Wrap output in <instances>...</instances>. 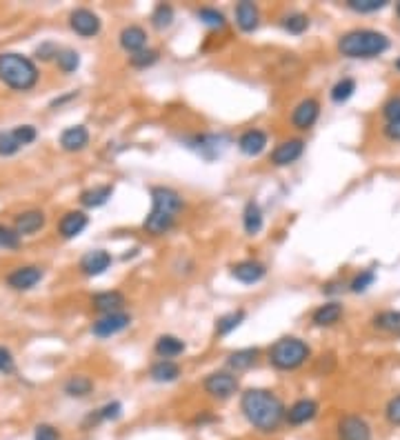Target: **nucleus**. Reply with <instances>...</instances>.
<instances>
[{
	"label": "nucleus",
	"instance_id": "1",
	"mask_svg": "<svg viewBox=\"0 0 400 440\" xmlns=\"http://www.w3.org/2000/svg\"><path fill=\"white\" fill-rule=\"evenodd\" d=\"M240 409L258 432H276L287 413L282 400L269 390H247L240 398Z\"/></svg>",
	"mask_w": 400,
	"mask_h": 440
},
{
	"label": "nucleus",
	"instance_id": "2",
	"mask_svg": "<svg viewBox=\"0 0 400 440\" xmlns=\"http://www.w3.org/2000/svg\"><path fill=\"white\" fill-rule=\"evenodd\" d=\"M183 209V198L172 187H153L151 189V212L145 218V229L153 236L167 234L174 223L178 212Z\"/></svg>",
	"mask_w": 400,
	"mask_h": 440
},
{
	"label": "nucleus",
	"instance_id": "3",
	"mask_svg": "<svg viewBox=\"0 0 400 440\" xmlns=\"http://www.w3.org/2000/svg\"><path fill=\"white\" fill-rule=\"evenodd\" d=\"M389 49V38L376 29H354L340 36L338 51L345 58H376Z\"/></svg>",
	"mask_w": 400,
	"mask_h": 440
},
{
	"label": "nucleus",
	"instance_id": "4",
	"mask_svg": "<svg viewBox=\"0 0 400 440\" xmlns=\"http://www.w3.org/2000/svg\"><path fill=\"white\" fill-rule=\"evenodd\" d=\"M0 81L16 92H27L38 83L36 64L22 54H0Z\"/></svg>",
	"mask_w": 400,
	"mask_h": 440
},
{
	"label": "nucleus",
	"instance_id": "5",
	"mask_svg": "<svg viewBox=\"0 0 400 440\" xmlns=\"http://www.w3.org/2000/svg\"><path fill=\"white\" fill-rule=\"evenodd\" d=\"M309 347L301 338H280L269 349V362L282 371L298 369L309 358Z\"/></svg>",
	"mask_w": 400,
	"mask_h": 440
},
{
	"label": "nucleus",
	"instance_id": "6",
	"mask_svg": "<svg viewBox=\"0 0 400 440\" xmlns=\"http://www.w3.org/2000/svg\"><path fill=\"white\" fill-rule=\"evenodd\" d=\"M202 387L209 396L225 400V398H231L238 392L240 383H238V378L234 376V373H229V371H214L205 378Z\"/></svg>",
	"mask_w": 400,
	"mask_h": 440
},
{
	"label": "nucleus",
	"instance_id": "7",
	"mask_svg": "<svg viewBox=\"0 0 400 440\" xmlns=\"http://www.w3.org/2000/svg\"><path fill=\"white\" fill-rule=\"evenodd\" d=\"M338 440H373V434L363 416L345 413L338 420Z\"/></svg>",
	"mask_w": 400,
	"mask_h": 440
},
{
	"label": "nucleus",
	"instance_id": "8",
	"mask_svg": "<svg viewBox=\"0 0 400 440\" xmlns=\"http://www.w3.org/2000/svg\"><path fill=\"white\" fill-rule=\"evenodd\" d=\"M69 25H71V29L83 38H92L100 32V18L94 14L92 9H85V7L71 11Z\"/></svg>",
	"mask_w": 400,
	"mask_h": 440
},
{
	"label": "nucleus",
	"instance_id": "9",
	"mask_svg": "<svg viewBox=\"0 0 400 440\" xmlns=\"http://www.w3.org/2000/svg\"><path fill=\"white\" fill-rule=\"evenodd\" d=\"M129 322H132V318H129L127 314H123V312L107 314V316H102L100 320L94 322L92 334L98 336V338H109V336L120 334L123 329H127Z\"/></svg>",
	"mask_w": 400,
	"mask_h": 440
},
{
	"label": "nucleus",
	"instance_id": "10",
	"mask_svg": "<svg viewBox=\"0 0 400 440\" xmlns=\"http://www.w3.org/2000/svg\"><path fill=\"white\" fill-rule=\"evenodd\" d=\"M320 116V102L316 98H307L298 102V107L291 114V123L296 129H312Z\"/></svg>",
	"mask_w": 400,
	"mask_h": 440
},
{
	"label": "nucleus",
	"instance_id": "11",
	"mask_svg": "<svg viewBox=\"0 0 400 440\" xmlns=\"http://www.w3.org/2000/svg\"><path fill=\"white\" fill-rule=\"evenodd\" d=\"M43 269L41 267H18L16 271H11L7 276V284L11 289H18V291H25V289H32L34 284H38L43 280Z\"/></svg>",
	"mask_w": 400,
	"mask_h": 440
},
{
	"label": "nucleus",
	"instance_id": "12",
	"mask_svg": "<svg viewBox=\"0 0 400 440\" xmlns=\"http://www.w3.org/2000/svg\"><path fill=\"white\" fill-rule=\"evenodd\" d=\"M318 416V403L312 398H301L287 409L285 418L289 425L298 427V425H307L309 420H314Z\"/></svg>",
	"mask_w": 400,
	"mask_h": 440
},
{
	"label": "nucleus",
	"instance_id": "13",
	"mask_svg": "<svg viewBox=\"0 0 400 440\" xmlns=\"http://www.w3.org/2000/svg\"><path fill=\"white\" fill-rule=\"evenodd\" d=\"M305 151V142L301 138H291V140H285L280 142V145L272 151V163L276 167H285V165H291L296 163Z\"/></svg>",
	"mask_w": 400,
	"mask_h": 440
},
{
	"label": "nucleus",
	"instance_id": "14",
	"mask_svg": "<svg viewBox=\"0 0 400 440\" xmlns=\"http://www.w3.org/2000/svg\"><path fill=\"white\" fill-rule=\"evenodd\" d=\"M109 265H111V256L105 249L89 252V254L83 256V261H81V269H83V274H87V276L105 274V271L109 269Z\"/></svg>",
	"mask_w": 400,
	"mask_h": 440
},
{
	"label": "nucleus",
	"instance_id": "15",
	"mask_svg": "<svg viewBox=\"0 0 400 440\" xmlns=\"http://www.w3.org/2000/svg\"><path fill=\"white\" fill-rule=\"evenodd\" d=\"M87 145H89V132H87V127H83V125L67 127L60 134V147L64 151H81Z\"/></svg>",
	"mask_w": 400,
	"mask_h": 440
},
{
	"label": "nucleus",
	"instance_id": "16",
	"mask_svg": "<svg viewBox=\"0 0 400 440\" xmlns=\"http://www.w3.org/2000/svg\"><path fill=\"white\" fill-rule=\"evenodd\" d=\"M231 274H234L236 280H240L244 284H254V282L265 278L267 269H265L263 263H258V261H242V263L231 267Z\"/></svg>",
	"mask_w": 400,
	"mask_h": 440
},
{
	"label": "nucleus",
	"instance_id": "17",
	"mask_svg": "<svg viewBox=\"0 0 400 440\" xmlns=\"http://www.w3.org/2000/svg\"><path fill=\"white\" fill-rule=\"evenodd\" d=\"M267 147V134L263 129H249L238 138V149L244 156H258Z\"/></svg>",
	"mask_w": 400,
	"mask_h": 440
},
{
	"label": "nucleus",
	"instance_id": "18",
	"mask_svg": "<svg viewBox=\"0 0 400 440\" xmlns=\"http://www.w3.org/2000/svg\"><path fill=\"white\" fill-rule=\"evenodd\" d=\"M45 214L43 212H38V209H29V212H25L20 216H16V225L14 229L18 231L20 236H32L36 234V231H41L45 227Z\"/></svg>",
	"mask_w": 400,
	"mask_h": 440
},
{
	"label": "nucleus",
	"instance_id": "19",
	"mask_svg": "<svg viewBox=\"0 0 400 440\" xmlns=\"http://www.w3.org/2000/svg\"><path fill=\"white\" fill-rule=\"evenodd\" d=\"M120 45L125 51L129 54H138V51H143L145 45H147V34L143 27H138V25H129L120 32Z\"/></svg>",
	"mask_w": 400,
	"mask_h": 440
},
{
	"label": "nucleus",
	"instance_id": "20",
	"mask_svg": "<svg viewBox=\"0 0 400 440\" xmlns=\"http://www.w3.org/2000/svg\"><path fill=\"white\" fill-rule=\"evenodd\" d=\"M87 223H89V218L83 212H67L60 220L58 231H60L62 238H76L78 234H83V229L87 227Z\"/></svg>",
	"mask_w": 400,
	"mask_h": 440
},
{
	"label": "nucleus",
	"instance_id": "21",
	"mask_svg": "<svg viewBox=\"0 0 400 440\" xmlns=\"http://www.w3.org/2000/svg\"><path fill=\"white\" fill-rule=\"evenodd\" d=\"M92 305H94V309H98V312H102L105 316L116 314V312H120L123 309L125 296L120 291H100L92 298Z\"/></svg>",
	"mask_w": 400,
	"mask_h": 440
},
{
	"label": "nucleus",
	"instance_id": "22",
	"mask_svg": "<svg viewBox=\"0 0 400 440\" xmlns=\"http://www.w3.org/2000/svg\"><path fill=\"white\" fill-rule=\"evenodd\" d=\"M258 20H261V14H258V7L254 3L242 0L236 5V22L242 32H254L258 27Z\"/></svg>",
	"mask_w": 400,
	"mask_h": 440
},
{
	"label": "nucleus",
	"instance_id": "23",
	"mask_svg": "<svg viewBox=\"0 0 400 440\" xmlns=\"http://www.w3.org/2000/svg\"><path fill=\"white\" fill-rule=\"evenodd\" d=\"M373 329H378L382 334H392V336H400V312L396 309H385V312H378L371 318Z\"/></svg>",
	"mask_w": 400,
	"mask_h": 440
},
{
	"label": "nucleus",
	"instance_id": "24",
	"mask_svg": "<svg viewBox=\"0 0 400 440\" xmlns=\"http://www.w3.org/2000/svg\"><path fill=\"white\" fill-rule=\"evenodd\" d=\"M340 318H343V305L340 303L320 305L312 316L314 325H318V327H331V325H336Z\"/></svg>",
	"mask_w": 400,
	"mask_h": 440
},
{
	"label": "nucleus",
	"instance_id": "25",
	"mask_svg": "<svg viewBox=\"0 0 400 440\" xmlns=\"http://www.w3.org/2000/svg\"><path fill=\"white\" fill-rule=\"evenodd\" d=\"M242 225H244V231H247L249 236H256L258 231L263 229V209L256 200H249L247 205H244Z\"/></svg>",
	"mask_w": 400,
	"mask_h": 440
},
{
	"label": "nucleus",
	"instance_id": "26",
	"mask_svg": "<svg viewBox=\"0 0 400 440\" xmlns=\"http://www.w3.org/2000/svg\"><path fill=\"white\" fill-rule=\"evenodd\" d=\"M149 376L156 383H172L180 376V367L172 360H158V362H153L151 365Z\"/></svg>",
	"mask_w": 400,
	"mask_h": 440
},
{
	"label": "nucleus",
	"instance_id": "27",
	"mask_svg": "<svg viewBox=\"0 0 400 440\" xmlns=\"http://www.w3.org/2000/svg\"><path fill=\"white\" fill-rule=\"evenodd\" d=\"M185 352V343L176 338V336H160L158 343H156V354L163 358V360H170L174 356H180Z\"/></svg>",
	"mask_w": 400,
	"mask_h": 440
},
{
	"label": "nucleus",
	"instance_id": "28",
	"mask_svg": "<svg viewBox=\"0 0 400 440\" xmlns=\"http://www.w3.org/2000/svg\"><path fill=\"white\" fill-rule=\"evenodd\" d=\"M113 193V187L111 185H98V187H92L81 193V202L85 207H102Z\"/></svg>",
	"mask_w": 400,
	"mask_h": 440
},
{
	"label": "nucleus",
	"instance_id": "29",
	"mask_svg": "<svg viewBox=\"0 0 400 440\" xmlns=\"http://www.w3.org/2000/svg\"><path fill=\"white\" fill-rule=\"evenodd\" d=\"M92 390H94L92 378L81 376V373L78 376H71L67 383H64V394L71 396V398H85V396L92 394Z\"/></svg>",
	"mask_w": 400,
	"mask_h": 440
},
{
	"label": "nucleus",
	"instance_id": "30",
	"mask_svg": "<svg viewBox=\"0 0 400 440\" xmlns=\"http://www.w3.org/2000/svg\"><path fill=\"white\" fill-rule=\"evenodd\" d=\"M256 358H258V349H240V352H234L229 356V367L236 369V371H244L256 365Z\"/></svg>",
	"mask_w": 400,
	"mask_h": 440
},
{
	"label": "nucleus",
	"instance_id": "31",
	"mask_svg": "<svg viewBox=\"0 0 400 440\" xmlns=\"http://www.w3.org/2000/svg\"><path fill=\"white\" fill-rule=\"evenodd\" d=\"M244 316H247V314H244V309H236V312H229V314L221 316V318L216 320V334L218 336L231 334L244 320Z\"/></svg>",
	"mask_w": 400,
	"mask_h": 440
},
{
	"label": "nucleus",
	"instance_id": "32",
	"mask_svg": "<svg viewBox=\"0 0 400 440\" xmlns=\"http://www.w3.org/2000/svg\"><path fill=\"white\" fill-rule=\"evenodd\" d=\"M56 62H58V69L62 74H71L81 67V54L74 49H62V51H58Z\"/></svg>",
	"mask_w": 400,
	"mask_h": 440
},
{
	"label": "nucleus",
	"instance_id": "33",
	"mask_svg": "<svg viewBox=\"0 0 400 440\" xmlns=\"http://www.w3.org/2000/svg\"><path fill=\"white\" fill-rule=\"evenodd\" d=\"M354 92H356V81L354 78H343L331 87V100L340 105V102L350 100L354 96Z\"/></svg>",
	"mask_w": 400,
	"mask_h": 440
},
{
	"label": "nucleus",
	"instance_id": "34",
	"mask_svg": "<svg viewBox=\"0 0 400 440\" xmlns=\"http://www.w3.org/2000/svg\"><path fill=\"white\" fill-rule=\"evenodd\" d=\"M172 20H174V9H172V5H158L156 9H153V14H151V25L156 29H167L172 25Z\"/></svg>",
	"mask_w": 400,
	"mask_h": 440
},
{
	"label": "nucleus",
	"instance_id": "35",
	"mask_svg": "<svg viewBox=\"0 0 400 440\" xmlns=\"http://www.w3.org/2000/svg\"><path fill=\"white\" fill-rule=\"evenodd\" d=\"M347 7L358 11V14H373V11H380L387 7V0H350Z\"/></svg>",
	"mask_w": 400,
	"mask_h": 440
},
{
	"label": "nucleus",
	"instance_id": "36",
	"mask_svg": "<svg viewBox=\"0 0 400 440\" xmlns=\"http://www.w3.org/2000/svg\"><path fill=\"white\" fill-rule=\"evenodd\" d=\"M198 18H200L205 25H207V27H214V29L225 27V22H227L221 11L214 9V7H202V9H198Z\"/></svg>",
	"mask_w": 400,
	"mask_h": 440
},
{
	"label": "nucleus",
	"instance_id": "37",
	"mask_svg": "<svg viewBox=\"0 0 400 440\" xmlns=\"http://www.w3.org/2000/svg\"><path fill=\"white\" fill-rule=\"evenodd\" d=\"M373 282H376V271H373V269H365V271H360V274L352 280L350 289L354 294H363V291H367L371 287Z\"/></svg>",
	"mask_w": 400,
	"mask_h": 440
},
{
	"label": "nucleus",
	"instance_id": "38",
	"mask_svg": "<svg viewBox=\"0 0 400 440\" xmlns=\"http://www.w3.org/2000/svg\"><path fill=\"white\" fill-rule=\"evenodd\" d=\"M22 147L16 140L14 132H0V156H14Z\"/></svg>",
	"mask_w": 400,
	"mask_h": 440
},
{
	"label": "nucleus",
	"instance_id": "39",
	"mask_svg": "<svg viewBox=\"0 0 400 440\" xmlns=\"http://www.w3.org/2000/svg\"><path fill=\"white\" fill-rule=\"evenodd\" d=\"M20 245V234L14 227L0 225V247L3 249H18Z\"/></svg>",
	"mask_w": 400,
	"mask_h": 440
},
{
	"label": "nucleus",
	"instance_id": "40",
	"mask_svg": "<svg viewBox=\"0 0 400 440\" xmlns=\"http://www.w3.org/2000/svg\"><path fill=\"white\" fill-rule=\"evenodd\" d=\"M307 27H309V16H305V14H291L285 18V29L289 34L298 36V34L307 32Z\"/></svg>",
	"mask_w": 400,
	"mask_h": 440
},
{
	"label": "nucleus",
	"instance_id": "41",
	"mask_svg": "<svg viewBox=\"0 0 400 440\" xmlns=\"http://www.w3.org/2000/svg\"><path fill=\"white\" fill-rule=\"evenodd\" d=\"M158 60V51L156 49H143V51H138V54H134L132 56V64L134 67H138V69H145V67H149V64H153Z\"/></svg>",
	"mask_w": 400,
	"mask_h": 440
},
{
	"label": "nucleus",
	"instance_id": "42",
	"mask_svg": "<svg viewBox=\"0 0 400 440\" xmlns=\"http://www.w3.org/2000/svg\"><path fill=\"white\" fill-rule=\"evenodd\" d=\"M385 418L389 425L400 427V394L389 398V403L385 405Z\"/></svg>",
	"mask_w": 400,
	"mask_h": 440
},
{
	"label": "nucleus",
	"instance_id": "43",
	"mask_svg": "<svg viewBox=\"0 0 400 440\" xmlns=\"http://www.w3.org/2000/svg\"><path fill=\"white\" fill-rule=\"evenodd\" d=\"M11 132H14L16 140L20 142V147L32 145V142L36 140V127H32V125H20L16 129H11Z\"/></svg>",
	"mask_w": 400,
	"mask_h": 440
},
{
	"label": "nucleus",
	"instance_id": "44",
	"mask_svg": "<svg viewBox=\"0 0 400 440\" xmlns=\"http://www.w3.org/2000/svg\"><path fill=\"white\" fill-rule=\"evenodd\" d=\"M382 116H385V121L387 123H392V121H398L400 118V96H394L385 102V107H382Z\"/></svg>",
	"mask_w": 400,
	"mask_h": 440
},
{
	"label": "nucleus",
	"instance_id": "45",
	"mask_svg": "<svg viewBox=\"0 0 400 440\" xmlns=\"http://www.w3.org/2000/svg\"><path fill=\"white\" fill-rule=\"evenodd\" d=\"M16 371V360L11 356L7 347H0V373H14Z\"/></svg>",
	"mask_w": 400,
	"mask_h": 440
},
{
	"label": "nucleus",
	"instance_id": "46",
	"mask_svg": "<svg viewBox=\"0 0 400 440\" xmlns=\"http://www.w3.org/2000/svg\"><path fill=\"white\" fill-rule=\"evenodd\" d=\"M34 440H60V434L56 427H51V425H38Z\"/></svg>",
	"mask_w": 400,
	"mask_h": 440
},
{
	"label": "nucleus",
	"instance_id": "47",
	"mask_svg": "<svg viewBox=\"0 0 400 440\" xmlns=\"http://www.w3.org/2000/svg\"><path fill=\"white\" fill-rule=\"evenodd\" d=\"M120 411H123L120 403H109V405H105L98 411V418L100 420H116L120 416Z\"/></svg>",
	"mask_w": 400,
	"mask_h": 440
},
{
	"label": "nucleus",
	"instance_id": "48",
	"mask_svg": "<svg viewBox=\"0 0 400 440\" xmlns=\"http://www.w3.org/2000/svg\"><path fill=\"white\" fill-rule=\"evenodd\" d=\"M385 136L389 140H400V118L385 125Z\"/></svg>",
	"mask_w": 400,
	"mask_h": 440
},
{
	"label": "nucleus",
	"instance_id": "49",
	"mask_svg": "<svg viewBox=\"0 0 400 440\" xmlns=\"http://www.w3.org/2000/svg\"><path fill=\"white\" fill-rule=\"evenodd\" d=\"M396 14H398V18H400V3H396Z\"/></svg>",
	"mask_w": 400,
	"mask_h": 440
},
{
	"label": "nucleus",
	"instance_id": "50",
	"mask_svg": "<svg viewBox=\"0 0 400 440\" xmlns=\"http://www.w3.org/2000/svg\"><path fill=\"white\" fill-rule=\"evenodd\" d=\"M396 69H398V71H400V58H398V60H396Z\"/></svg>",
	"mask_w": 400,
	"mask_h": 440
}]
</instances>
